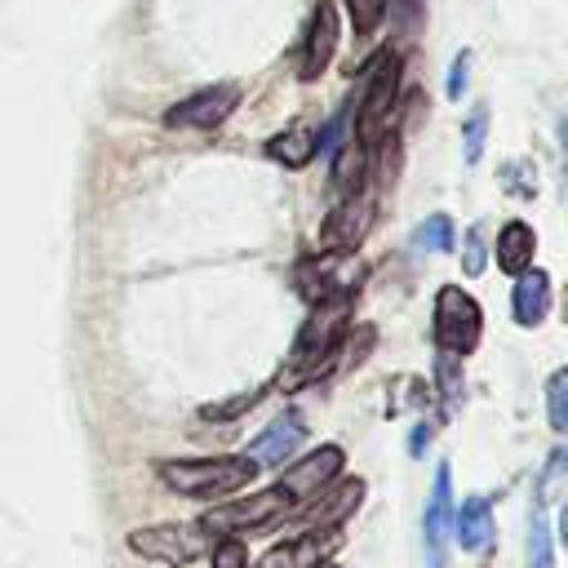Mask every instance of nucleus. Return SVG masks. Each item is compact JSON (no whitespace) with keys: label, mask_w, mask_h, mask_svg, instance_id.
Masks as SVG:
<instances>
[{"label":"nucleus","mask_w":568,"mask_h":568,"mask_svg":"<svg viewBox=\"0 0 568 568\" xmlns=\"http://www.w3.org/2000/svg\"><path fill=\"white\" fill-rule=\"evenodd\" d=\"M346 328H351V302L311 306L306 324L293 337V351H288V364L280 373V386L297 390V386H311V382L328 377L333 373V355H337Z\"/></svg>","instance_id":"1"},{"label":"nucleus","mask_w":568,"mask_h":568,"mask_svg":"<svg viewBox=\"0 0 568 568\" xmlns=\"http://www.w3.org/2000/svg\"><path fill=\"white\" fill-rule=\"evenodd\" d=\"M155 475L164 479V488H173L182 497L217 501L226 493H240L248 479H257V466L244 453H231V457H169V462H155Z\"/></svg>","instance_id":"2"},{"label":"nucleus","mask_w":568,"mask_h":568,"mask_svg":"<svg viewBox=\"0 0 568 568\" xmlns=\"http://www.w3.org/2000/svg\"><path fill=\"white\" fill-rule=\"evenodd\" d=\"M399 75H404V62H399L395 49H382L364 71V93H359L355 133H351L364 151H373L377 142L390 138V120H395V106H399Z\"/></svg>","instance_id":"3"},{"label":"nucleus","mask_w":568,"mask_h":568,"mask_svg":"<svg viewBox=\"0 0 568 568\" xmlns=\"http://www.w3.org/2000/svg\"><path fill=\"white\" fill-rule=\"evenodd\" d=\"M288 280L306 306L355 302V288L364 284V262L355 257V248H324L320 257H302Z\"/></svg>","instance_id":"4"},{"label":"nucleus","mask_w":568,"mask_h":568,"mask_svg":"<svg viewBox=\"0 0 568 568\" xmlns=\"http://www.w3.org/2000/svg\"><path fill=\"white\" fill-rule=\"evenodd\" d=\"M293 497L280 488V484H271V488H257V493H248V497H240V501H222V506H213L200 524L217 537V532H235V537H244V532H257V528H275L280 519H293Z\"/></svg>","instance_id":"5"},{"label":"nucleus","mask_w":568,"mask_h":568,"mask_svg":"<svg viewBox=\"0 0 568 568\" xmlns=\"http://www.w3.org/2000/svg\"><path fill=\"white\" fill-rule=\"evenodd\" d=\"M484 333V311L462 284H444L435 293V315H430V337L448 355H470Z\"/></svg>","instance_id":"6"},{"label":"nucleus","mask_w":568,"mask_h":568,"mask_svg":"<svg viewBox=\"0 0 568 568\" xmlns=\"http://www.w3.org/2000/svg\"><path fill=\"white\" fill-rule=\"evenodd\" d=\"M209 546H213V532L204 524H146V528L129 532V550L133 555L169 564V568L195 564L200 555H209Z\"/></svg>","instance_id":"7"},{"label":"nucleus","mask_w":568,"mask_h":568,"mask_svg":"<svg viewBox=\"0 0 568 568\" xmlns=\"http://www.w3.org/2000/svg\"><path fill=\"white\" fill-rule=\"evenodd\" d=\"M240 98H244V89L231 84V80L226 84H204V89L186 93L182 102H173L164 111V124L169 129H217V124L231 120V111L240 106Z\"/></svg>","instance_id":"8"},{"label":"nucleus","mask_w":568,"mask_h":568,"mask_svg":"<svg viewBox=\"0 0 568 568\" xmlns=\"http://www.w3.org/2000/svg\"><path fill=\"white\" fill-rule=\"evenodd\" d=\"M342 466H346V453H342L337 444H320V448H311L306 457H297V462L284 470L280 488L293 497V506H306V501L320 497L328 484H337Z\"/></svg>","instance_id":"9"},{"label":"nucleus","mask_w":568,"mask_h":568,"mask_svg":"<svg viewBox=\"0 0 568 568\" xmlns=\"http://www.w3.org/2000/svg\"><path fill=\"white\" fill-rule=\"evenodd\" d=\"M337 53V4L333 0H315L311 4V22L302 31V44H297V80L311 84L328 71Z\"/></svg>","instance_id":"10"},{"label":"nucleus","mask_w":568,"mask_h":568,"mask_svg":"<svg viewBox=\"0 0 568 568\" xmlns=\"http://www.w3.org/2000/svg\"><path fill=\"white\" fill-rule=\"evenodd\" d=\"M359 501H364V479H342V484H328L320 497H311V506H297L293 524H302L306 532H337Z\"/></svg>","instance_id":"11"},{"label":"nucleus","mask_w":568,"mask_h":568,"mask_svg":"<svg viewBox=\"0 0 568 568\" xmlns=\"http://www.w3.org/2000/svg\"><path fill=\"white\" fill-rule=\"evenodd\" d=\"M302 444H306V422H302V413H297V408H284V413H280V417H275V422H271V426L248 444V453H244V457H248L257 470H280V466H284Z\"/></svg>","instance_id":"12"},{"label":"nucleus","mask_w":568,"mask_h":568,"mask_svg":"<svg viewBox=\"0 0 568 568\" xmlns=\"http://www.w3.org/2000/svg\"><path fill=\"white\" fill-rule=\"evenodd\" d=\"M373 186H364V191H355V195H342L337 200V209L328 213V222H324V240H328V248H355L364 235H368V226H373Z\"/></svg>","instance_id":"13"},{"label":"nucleus","mask_w":568,"mask_h":568,"mask_svg":"<svg viewBox=\"0 0 568 568\" xmlns=\"http://www.w3.org/2000/svg\"><path fill=\"white\" fill-rule=\"evenodd\" d=\"M448 528H453V470H448V462H439V466H435V484H430V501H426V515H422L426 555H430L435 568H444Z\"/></svg>","instance_id":"14"},{"label":"nucleus","mask_w":568,"mask_h":568,"mask_svg":"<svg viewBox=\"0 0 568 568\" xmlns=\"http://www.w3.org/2000/svg\"><path fill=\"white\" fill-rule=\"evenodd\" d=\"M337 541H342V532H302V537L271 546L253 568H324Z\"/></svg>","instance_id":"15"},{"label":"nucleus","mask_w":568,"mask_h":568,"mask_svg":"<svg viewBox=\"0 0 568 568\" xmlns=\"http://www.w3.org/2000/svg\"><path fill=\"white\" fill-rule=\"evenodd\" d=\"M510 315L519 328H537L546 315H550V275L528 266L515 275V288H510Z\"/></svg>","instance_id":"16"},{"label":"nucleus","mask_w":568,"mask_h":568,"mask_svg":"<svg viewBox=\"0 0 568 568\" xmlns=\"http://www.w3.org/2000/svg\"><path fill=\"white\" fill-rule=\"evenodd\" d=\"M453 532L470 555H484L493 546V506L484 493H470L462 506H453Z\"/></svg>","instance_id":"17"},{"label":"nucleus","mask_w":568,"mask_h":568,"mask_svg":"<svg viewBox=\"0 0 568 568\" xmlns=\"http://www.w3.org/2000/svg\"><path fill=\"white\" fill-rule=\"evenodd\" d=\"M532 253H537V231H532L528 222H519V217L501 222V231H497V244H493L497 271H506V275H519V271H528V266H532Z\"/></svg>","instance_id":"18"},{"label":"nucleus","mask_w":568,"mask_h":568,"mask_svg":"<svg viewBox=\"0 0 568 568\" xmlns=\"http://www.w3.org/2000/svg\"><path fill=\"white\" fill-rule=\"evenodd\" d=\"M262 151H266V160H275V164H284V169H302V164L315 160V124L293 120V124H284L275 138H266Z\"/></svg>","instance_id":"19"},{"label":"nucleus","mask_w":568,"mask_h":568,"mask_svg":"<svg viewBox=\"0 0 568 568\" xmlns=\"http://www.w3.org/2000/svg\"><path fill=\"white\" fill-rule=\"evenodd\" d=\"M524 568H555V541H550V524L541 501L528 515V546H524Z\"/></svg>","instance_id":"20"},{"label":"nucleus","mask_w":568,"mask_h":568,"mask_svg":"<svg viewBox=\"0 0 568 568\" xmlns=\"http://www.w3.org/2000/svg\"><path fill=\"white\" fill-rule=\"evenodd\" d=\"M435 386H439V399L448 404V413L466 399V373H462V355H448V351H435Z\"/></svg>","instance_id":"21"},{"label":"nucleus","mask_w":568,"mask_h":568,"mask_svg":"<svg viewBox=\"0 0 568 568\" xmlns=\"http://www.w3.org/2000/svg\"><path fill=\"white\" fill-rule=\"evenodd\" d=\"M453 217L448 213H430V217H422L417 222V231H413V248H422V253H448L453 248Z\"/></svg>","instance_id":"22"},{"label":"nucleus","mask_w":568,"mask_h":568,"mask_svg":"<svg viewBox=\"0 0 568 568\" xmlns=\"http://www.w3.org/2000/svg\"><path fill=\"white\" fill-rule=\"evenodd\" d=\"M484 138H488V106L479 102V106H470V115L462 120V155H466V164H479Z\"/></svg>","instance_id":"23"},{"label":"nucleus","mask_w":568,"mask_h":568,"mask_svg":"<svg viewBox=\"0 0 568 568\" xmlns=\"http://www.w3.org/2000/svg\"><path fill=\"white\" fill-rule=\"evenodd\" d=\"M546 417H550V430L564 435L568 430V373L555 368L550 382H546Z\"/></svg>","instance_id":"24"},{"label":"nucleus","mask_w":568,"mask_h":568,"mask_svg":"<svg viewBox=\"0 0 568 568\" xmlns=\"http://www.w3.org/2000/svg\"><path fill=\"white\" fill-rule=\"evenodd\" d=\"M209 559H213V568H248V546L235 532H217L209 546Z\"/></svg>","instance_id":"25"},{"label":"nucleus","mask_w":568,"mask_h":568,"mask_svg":"<svg viewBox=\"0 0 568 568\" xmlns=\"http://www.w3.org/2000/svg\"><path fill=\"white\" fill-rule=\"evenodd\" d=\"M462 271H466L470 280H479V275L488 271V240H484V226H470V231L462 235Z\"/></svg>","instance_id":"26"},{"label":"nucleus","mask_w":568,"mask_h":568,"mask_svg":"<svg viewBox=\"0 0 568 568\" xmlns=\"http://www.w3.org/2000/svg\"><path fill=\"white\" fill-rule=\"evenodd\" d=\"M346 129H351V102H342V106H337V115H333L324 129H315V151H320V155H333V151L342 146Z\"/></svg>","instance_id":"27"},{"label":"nucleus","mask_w":568,"mask_h":568,"mask_svg":"<svg viewBox=\"0 0 568 568\" xmlns=\"http://www.w3.org/2000/svg\"><path fill=\"white\" fill-rule=\"evenodd\" d=\"M346 13H351L355 36H373L377 22L386 18V0H346Z\"/></svg>","instance_id":"28"},{"label":"nucleus","mask_w":568,"mask_h":568,"mask_svg":"<svg viewBox=\"0 0 568 568\" xmlns=\"http://www.w3.org/2000/svg\"><path fill=\"white\" fill-rule=\"evenodd\" d=\"M262 399V386L257 390H240V395H231V399H217V404H209V408H200L209 422H231V417H240L244 408H253Z\"/></svg>","instance_id":"29"},{"label":"nucleus","mask_w":568,"mask_h":568,"mask_svg":"<svg viewBox=\"0 0 568 568\" xmlns=\"http://www.w3.org/2000/svg\"><path fill=\"white\" fill-rule=\"evenodd\" d=\"M466 80H470V53L462 49V53L453 58V67H448V98H453V102L466 93Z\"/></svg>","instance_id":"30"},{"label":"nucleus","mask_w":568,"mask_h":568,"mask_svg":"<svg viewBox=\"0 0 568 568\" xmlns=\"http://www.w3.org/2000/svg\"><path fill=\"white\" fill-rule=\"evenodd\" d=\"M430 435H435V426L417 422V426H413V439H408V453H413V457H422V453H426V444H430Z\"/></svg>","instance_id":"31"},{"label":"nucleus","mask_w":568,"mask_h":568,"mask_svg":"<svg viewBox=\"0 0 568 568\" xmlns=\"http://www.w3.org/2000/svg\"><path fill=\"white\" fill-rule=\"evenodd\" d=\"M324 568H337V564H324Z\"/></svg>","instance_id":"32"}]
</instances>
